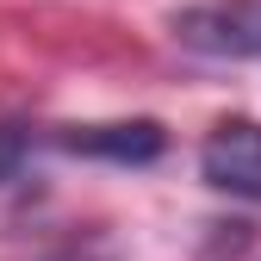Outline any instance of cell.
Masks as SVG:
<instances>
[{"label": "cell", "mask_w": 261, "mask_h": 261, "mask_svg": "<svg viewBox=\"0 0 261 261\" xmlns=\"http://www.w3.org/2000/svg\"><path fill=\"white\" fill-rule=\"evenodd\" d=\"M199 174L218 193H237V199L261 205V124L255 118H224L199 143Z\"/></svg>", "instance_id": "obj_2"}, {"label": "cell", "mask_w": 261, "mask_h": 261, "mask_svg": "<svg viewBox=\"0 0 261 261\" xmlns=\"http://www.w3.org/2000/svg\"><path fill=\"white\" fill-rule=\"evenodd\" d=\"M31 149H38V137H31L25 124H0V187H13V180L25 174Z\"/></svg>", "instance_id": "obj_4"}, {"label": "cell", "mask_w": 261, "mask_h": 261, "mask_svg": "<svg viewBox=\"0 0 261 261\" xmlns=\"http://www.w3.org/2000/svg\"><path fill=\"white\" fill-rule=\"evenodd\" d=\"M38 261H100V255H81V249H62V255H38Z\"/></svg>", "instance_id": "obj_5"}, {"label": "cell", "mask_w": 261, "mask_h": 261, "mask_svg": "<svg viewBox=\"0 0 261 261\" xmlns=\"http://www.w3.org/2000/svg\"><path fill=\"white\" fill-rule=\"evenodd\" d=\"M174 44L212 62H255L261 56V0H193L168 19Z\"/></svg>", "instance_id": "obj_1"}, {"label": "cell", "mask_w": 261, "mask_h": 261, "mask_svg": "<svg viewBox=\"0 0 261 261\" xmlns=\"http://www.w3.org/2000/svg\"><path fill=\"white\" fill-rule=\"evenodd\" d=\"M162 143H168V137H162L155 118H112V124H69V130H56V149L100 155V162H118V168L155 162Z\"/></svg>", "instance_id": "obj_3"}]
</instances>
